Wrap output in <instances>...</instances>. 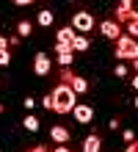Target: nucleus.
Returning a JSON list of instances; mask_svg holds the SVG:
<instances>
[{
    "mask_svg": "<svg viewBox=\"0 0 138 152\" xmlns=\"http://www.w3.org/2000/svg\"><path fill=\"white\" fill-rule=\"evenodd\" d=\"M50 97H53V111L55 113H72V108L77 105V94L72 91V86H66V83H58Z\"/></svg>",
    "mask_w": 138,
    "mask_h": 152,
    "instance_id": "1",
    "label": "nucleus"
},
{
    "mask_svg": "<svg viewBox=\"0 0 138 152\" xmlns=\"http://www.w3.org/2000/svg\"><path fill=\"white\" fill-rule=\"evenodd\" d=\"M116 58L119 61H135L138 58V39H133V36H119L116 39Z\"/></svg>",
    "mask_w": 138,
    "mask_h": 152,
    "instance_id": "2",
    "label": "nucleus"
},
{
    "mask_svg": "<svg viewBox=\"0 0 138 152\" xmlns=\"http://www.w3.org/2000/svg\"><path fill=\"white\" fill-rule=\"evenodd\" d=\"M61 83L72 86V91H75V94H86L88 91V80L80 77V75H75V72H69V66L61 69Z\"/></svg>",
    "mask_w": 138,
    "mask_h": 152,
    "instance_id": "3",
    "label": "nucleus"
},
{
    "mask_svg": "<svg viewBox=\"0 0 138 152\" xmlns=\"http://www.w3.org/2000/svg\"><path fill=\"white\" fill-rule=\"evenodd\" d=\"M72 28H75L77 33L94 31V17H91V11H75V17H72Z\"/></svg>",
    "mask_w": 138,
    "mask_h": 152,
    "instance_id": "4",
    "label": "nucleus"
},
{
    "mask_svg": "<svg viewBox=\"0 0 138 152\" xmlns=\"http://www.w3.org/2000/svg\"><path fill=\"white\" fill-rule=\"evenodd\" d=\"M50 66H53V64H50V56H47V53H36V56H33V72L39 75V77L47 75Z\"/></svg>",
    "mask_w": 138,
    "mask_h": 152,
    "instance_id": "5",
    "label": "nucleus"
},
{
    "mask_svg": "<svg viewBox=\"0 0 138 152\" xmlns=\"http://www.w3.org/2000/svg\"><path fill=\"white\" fill-rule=\"evenodd\" d=\"M99 33H102L105 39H119L122 36V28H119V22L116 20H105V22H99Z\"/></svg>",
    "mask_w": 138,
    "mask_h": 152,
    "instance_id": "6",
    "label": "nucleus"
},
{
    "mask_svg": "<svg viewBox=\"0 0 138 152\" xmlns=\"http://www.w3.org/2000/svg\"><path fill=\"white\" fill-rule=\"evenodd\" d=\"M72 116H75V122H80V124H91L94 108H91V105H75V108H72Z\"/></svg>",
    "mask_w": 138,
    "mask_h": 152,
    "instance_id": "7",
    "label": "nucleus"
},
{
    "mask_svg": "<svg viewBox=\"0 0 138 152\" xmlns=\"http://www.w3.org/2000/svg\"><path fill=\"white\" fill-rule=\"evenodd\" d=\"M55 58H58L61 66H69L72 58H75V50H72V44H55Z\"/></svg>",
    "mask_w": 138,
    "mask_h": 152,
    "instance_id": "8",
    "label": "nucleus"
},
{
    "mask_svg": "<svg viewBox=\"0 0 138 152\" xmlns=\"http://www.w3.org/2000/svg\"><path fill=\"white\" fill-rule=\"evenodd\" d=\"M50 138L55 141V144H66V141H69V130L64 127V124H53V130H50Z\"/></svg>",
    "mask_w": 138,
    "mask_h": 152,
    "instance_id": "9",
    "label": "nucleus"
},
{
    "mask_svg": "<svg viewBox=\"0 0 138 152\" xmlns=\"http://www.w3.org/2000/svg\"><path fill=\"white\" fill-rule=\"evenodd\" d=\"M75 28L72 25H66V28H61L58 33H55V44H72V39H75Z\"/></svg>",
    "mask_w": 138,
    "mask_h": 152,
    "instance_id": "10",
    "label": "nucleus"
},
{
    "mask_svg": "<svg viewBox=\"0 0 138 152\" xmlns=\"http://www.w3.org/2000/svg\"><path fill=\"white\" fill-rule=\"evenodd\" d=\"M99 147H102V138H99L97 133L86 136V141H83V152H99Z\"/></svg>",
    "mask_w": 138,
    "mask_h": 152,
    "instance_id": "11",
    "label": "nucleus"
},
{
    "mask_svg": "<svg viewBox=\"0 0 138 152\" xmlns=\"http://www.w3.org/2000/svg\"><path fill=\"white\" fill-rule=\"evenodd\" d=\"M88 47H91L88 36H83V33H75V39H72V50H75V53H83V50H88Z\"/></svg>",
    "mask_w": 138,
    "mask_h": 152,
    "instance_id": "12",
    "label": "nucleus"
},
{
    "mask_svg": "<svg viewBox=\"0 0 138 152\" xmlns=\"http://www.w3.org/2000/svg\"><path fill=\"white\" fill-rule=\"evenodd\" d=\"M122 8L127 11L130 20H138V0H122Z\"/></svg>",
    "mask_w": 138,
    "mask_h": 152,
    "instance_id": "13",
    "label": "nucleus"
},
{
    "mask_svg": "<svg viewBox=\"0 0 138 152\" xmlns=\"http://www.w3.org/2000/svg\"><path fill=\"white\" fill-rule=\"evenodd\" d=\"M8 61H11V56H8V39L0 36V66H8Z\"/></svg>",
    "mask_w": 138,
    "mask_h": 152,
    "instance_id": "14",
    "label": "nucleus"
},
{
    "mask_svg": "<svg viewBox=\"0 0 138 152\" xmlns=\"http://www.w3.org/2000/svg\"><path fill=\"white\" fill-rule=\"evenodd\" d=\"M22 127H25L28 133H36V130H39V119H36L33 113H28L25 119H22Z\"/></svg>",
    "mask_w": 138,
    "mask_h": 152,
    "instance_id": "15",
    "label": "nucleus"
},
{
    "mask_svg": "<svg viewBox=\"0 0 138 152\" xmlns=\"http://www.w3.org/2000/svg\"><path fill=\"white\" fill-rule=\"evenodd\" d=\"M39 25L42 28H50L53 25V11H39Z\"/></svg>",
    "mask_w": 138,
    "mask_h": 152,
    "instance_id": "16",
    "label": "nucleus"
},
{
    "mask_svg": "<svg viewBox=\"0 0 138 152\" xmlns=\"http://www.w3.org/2000/svg\"><path fill=\"white\" fill-rule=\"evenodd\" d=\"M31 31H33V25L28 20H22L20 25H17V33H20V36H31Z\"/></svg>",
    "mask_w": 138,
    "mask_h": 152,
    "instance_id": "17",
    "label": "nucleus"
},
{
    "mask_svg": "<svg viewBox=\"0 0 138 152\" xmlns=\"http://www.w3.org/2000/svg\"><path fill=\"white\" fill-rule=\"evenodd\" d=\"M127 36L138 39V20H130V22H127Z\"/></svg>",
    "mask_w": 138,
    "mask_h": 152,
    "instance_id": "18",
    "label": "nucleus"
},
{
    "mask_svg": "<svg viewBox=\"0 0 138 152\" xmlns=\"http://www.w3.org/2000/svg\"><path fill=\"white\" fill-rule=\"evenodd\" d=\"M113 75H116V77H127V66H124V64H116Z\"/></svg>",
    "mask_w": 138,
    "mask_h": 152,
    "instance_id": "19",
    "label": "nucleus"
},
{
    "mask_svg": "<svg viewBox=\"0 0 138 152\" xmlns=\"http://www.w3.org/2000/svg\"><path fill=\"white\" fill-rule=\"evenodd\" d=\"M122 136H124V141H127V144H130V141H135V133H133V130H124Z\"/></svg>",
    "mask_w": 138,
    "mask_h": 152,
    "instance_id": "20",
    "label": "nucleus"
},
{
    "mask_svg": "<svg viewBox=\"0 0 138 152\" xmlns=\"http://www.w3.org/2000/svg\"><path fill=\"white\" fill-rule=\"evenodd\" d=\"M42 105H44L47 111H53V97H44V100H42Z\"/></svg>",
    "mask_w": 138,
    "mask_h": 152,
    "instance_id": "21",
    "label": "nucleus"
},
{
    "mask_svg": "<svg viewBox=\"0 0 138 152\" xmlns=\"http://www.w3.org/2000/svg\"><path fill=\"white\" fill-rule=\"evenodd\" d=\"M33 105H36V100H33V97H28V100H25V108H28V111H33Z\"/></svg>",
    "mask_w": 138,
    "mask_h": 152,
    "instance_id": "22",
    "label": "nucleus"
},
{
    "mask_svg": "<svg viewBox=\"0 0 138 152\" xmlns=\"http://www.w3.org/2000/svg\"><path fill=\"white\" fill-rule=\"evenodd\" d=\"M127 152H138V141H130V144H127Z\"/></svg>",
    "mask_w": 138,
    "mask_h": 152,
    "instance_id": "23",
    "label": "nucleus"
},
{
    "mask_svg": "<svg viewBox=\"0 0 138 152\" xmlns=\"http://www.w3.org/2000/svg\"><path fill=\"white\" fill-rule=\"evenodd\" d=\"M14 3H17V6H31L33 0H14Z\"/></svg>",
    "mask_w": 138,
    "mask_h": 152,
    "instance_id": "24",
    "label": "nucleus"
},
{
    "mask_svg": "<svg viewBox=\"0 0 138 152\" xmlns=\"http://www.w3.org/2000/svg\"><path fill=\"white\" fill-rule=\"evenodd\" d=\"M133 88H138V75H135V77H133Z\"/></svg>",
    "mask_w": 138,
    "mask_h": 152,
    "instance_id": "25",
    "label": "nucleus"
},
{
    "mask_svg": "<svg viewBox=\"0 0 138 152\" xmlns=\"http://www.w3.org/2000/svg\"><path fill=\"white\" fill-rule=\"evenodd\" d=\"M133 66H135V75H138V58H135V61H133Z\"/></svg>",
    "mask_w": 138,
    "mask_h": 152,
    "instance_id": "26",
    "label": "nucleus"
},
{
    "mask_svg": "<svg viewBox=\"0 0 138 152\" xmlns=\"http://www.w3.org/2000/svg\"><path fill=\"white\" fill-rule=\"evenodd\" d=\"M135 108H138V97H135Z\"/></svg>",
    "mask_w": 138,
    "mask_h": 152,
    "instance_id": "27",
    "label": "nucleus"
},
{
    "mask_svg": "<svg viewBox=\"0 0 138 152\" xmlns=\"http://www.w3.org/2000/svg\"><path fill=\"white\" fill-rule=\"evenodd\" d=\"M0 113H3V105H0Z\"/></svg>",
    "mask_w": 138,
    "mask_h": 152,
    "instance_id": "28",
    "label": "nucleus"
}]
</instances>
